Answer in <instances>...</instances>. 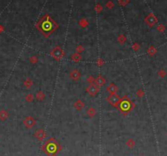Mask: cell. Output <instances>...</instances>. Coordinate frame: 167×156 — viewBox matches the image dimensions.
Instances as JSON below:
<instances>
[{
	"mask_svg": "<svg viewBox=\"0 0 167 156\" xmlns=\"http://www.w3.org/2000/svg\"><path fill=\"white\" fill-rule=\"evenodd\" d=\"M37 27L40 29V31L46 37H47L57 28V25L51 18H49L48 16H46L42 20H41V21L39 23Z\"/></svg>",
	"mask_w": 167,
	"mask_h": 156,
	"instance_id": "cell-1",
	"label": "cell"
},
{
	"mask_svg": "<svg viewBox=\"0 0 167 156\" xmlns=\"http://www.w3.org/2000/svg\"><path fill=\"white\" fill-rule=\"evenodd\" d=\"M119 107L120 110H121L122 112H130L131 109L133 108V104L131 103V101L126 97H125L124 99H122V101H120L119 102Z\"/></svg>",
	"mask_w": 167,
	"mask_h": 156,
	"instance_id": "cell-2",
	"label": "cell"
},
{
	"mask_svg": "<svg viewBox=\"0 0 167 156\" xmlns=\"http://www.w3.org/2000/svg\"><path fill=\"white\" fill-rule=\"evenodd\" d=\"M51 55L55 59V60H60V59H62L64 57V52L60 47H55V48L52 49Z\"/></svg>",
	"mask_w": 167,
	"mask_h": 156,
	"instance_id": "cell-3",
	"label": "cell"
},
{
	"mask_svg": "<svg viewBox=\"0 0 167 156\" xmlns=\"http://www.w3.org/2000/svg\"><path fill=\"white\" fill-rule=\"evenodd\" d=\"M120 101H121V98L119 97L118 95L117 94H110L108 97V101L113 106H118Z\"/></svg>",
	"mask_w": 167,
	"mask_h": 156,
	"instance_id": "cell-4",
	"label": "cell"
},
{
	"mask_svg": "<svg viewBox=\"0 0 167 156\" xmlns=\"http://www.w3.org/2000/svg\"><path fill=\"white\" fill-rule=\"evenodd\" d=\"M86 92L90 94V96H95L99 92V87L95 84H90L88 87L86 88Z\"/></svg>",
	"mask_w": 167,
	"mask_h": 156,
	"instance_id": "cell-5",
	"label": "cell"
},
{
	"mask_svg": "<svg viewBox=\"0 0 167 156\" xmlns=\"http://www.w3.org/2000/svg\"><path fill=\"white\" fill-rule=\"evenodd\" d=\"M69 76L73 80H78L81 77V74L78 70H73L72 71L70 72Z\"/></svg>",
	"mask_w": 167,
	"mask_h": 156,
	"instance_id": "cell-6",
	"label": "cell"
},
{
	"mask_svg": "<svg viewBox=\"0 0 167 156\" xmlns=\"http://www.w3.org/2000/svg\"><path fill=\"white\" fill-rule=\"evenodd\" d=\"M24 123H25V125L27 128H32L33 126H34L35 121H34V119L32 117H27L24 120Z\"/></svg>",
	"mask_w": 167,
	"mask_h": 156,
	"instance_id": "cell-7",
	"label": "cell"
},
{
	"mask_svg": "<svg viewBox=\"0 0 167 156\" xmlns=\"http://www.w3.org/2000/svg\"><path fill=\"white\" fill-rule=\"evenodd\" d=\"M95 84L97 85L98 87L103 86V85H104L105 82H106V81H105V78L104 77H102L101 75L98 76V77L95 79Z\"/></svg>",
	"mask_w": 167,
	"mask_h": 156,
	"instance_id": "cell-8",
	"label": "cell"
},
{
	"mask_svg": "<svg viewBox=\"0 0 167 156\" xmlns=\"http://www.w3.org/2000/svg\"><path fill=\"white\" fill-rule=\"evenodd\" d=\"M118 90V87H117L116 85L113 84V83L110 84L109 86H108V87H107L108 92H109L110 94H115V93H117Z\"/></svg>",
	"mask_w": 167,
	"mask_h": 156,
	"instance_id": "cell-9",
	"label": "cell"
},
{
	"mask_svg": "<svg viewBox=\"0 0 167 156\" xmlns=\"http://www.w3.org/2000/svg\"><path fill=\"white\" fill-rule=\"evenodd\" d=\"M74 106H75L76 109H77V110H81L84 107V103L82 101H80V100H78V101H77L75 102Z\"/></svg>",
	"mask_w": 167,
	"mask_h": 156,
	"instance_id": "cell-10",
	"label": "cell"
},
{
	"mask_svg": "<svg viewBox=\"0 0 167 156\" xmlns=\"http://www.w3.org/2000/svg\"><path fill=\"white\" fill-rule=\"evenodd\" d=\"M157 52V49L154 48L153 46H151L150 48L148 49V53L150 56H154Z\"/></svg>",
	"mask_w": 167,
	"mask_h": 156,
	"instance_id": "cell-11",
	"label": "cell"
},
{
	"mask_svg": "<svg viewBox=\"0 0 167 156\" xmlns=\"http://www.w3.org/2000/svg\"><path fill=\"white\" fill-rule=\"evenodd\" d=\"M95 114H96L95 109H94V108H90V109H88V110H87V114H88V115H89L90 117L95 116Z\"/></svg>",
	"mask_w": 167,
	"mask_h": 156,
	"instance_id": "cell-12",
	"label": "cell"
},
{
	"mask_svg": "<svg viewBox=\"0 0 167 156\" xmlns=\"http://www.w3.org/2000/svg\"><path fill=\"white\" fill-rule=\"evenodd\" d=\"M7 118V113L5 110H0V119L5 120Z\"/></svg>",
	"mask_w": 167,
	"mask_h": 156,
	"instance_id": "cell-13",
	"label": "cell"
},
{
	"mask_svg": "<svg viewBox=\"0 0 167 156\" xmlns=\"http://www.w3.org/2000/svg\"><path fill=\"white\" fill-rule=\"evenodd\" d=\"M45 136V133L43 132L42 130H39V132H36V137L37 138H39V139H42L43 137Z\"/></svg>",
	"mask_w": 167,
	"mask_h": 156,
	"instance_id": "cell-14",
	"label": "cell"
},
{
	"mask_svg": "<svg viewBox=\"0 0 167 156\" xmlns=\"http://www.w3.org/2000/svg\"><path fill=\"white\" fill-rule=\"evenodd\" d=\"M72 60L74 61H79L81 60V56L78 53H75L72 56Z\"/></svg>",
	"mask_w": 167,
	"mask_h": 156,
	"instance_id": "cell-15",
	"label": "cell"
},
{
	"mask_svg": "<svg viewBox=\"0 0 167 156\" xmlns=\"http://www.w3.org/2000/svg\"><path fill=\"white\" fill-rule=\"evenodd\" d=\"M44 97H45V95H44V94H43L42 92H37V94H36V98H37V99H39V100H42V99H44Z\"/></svg>",
	"mask_w": 167,
	"mask_h": 156,
	"instance_id": "cell-16",
	"label": "cell"
},
{
	"mask_svg": "<svg viewBox=\"0 0 167 156\" xmlns=\"http://www.w3.org/2000/svg\"><path fill=\"white\" fill-rule=\"evenodd\" d=\"M24 84L25 85V87H31V86H32V82L30 80V79H27V80H26V81H25Z\"/></svg>",
	"mask_w": 167,
	"mask_h": 156,
	"instance_id": "cell-17",
	"label": "cell"
},
{
	"mask_svg": "<svg viewBox=\"0 0 167 156\" xmlns=\"http://www.w3.org/2000/svg\"><path fill=\"white\" fill-rule=\"evenodd\" d=\"M166 70H160V72H159V75L161 76L162 78H163V77H165L166 76Z\"/></svg>",
	"mask_w": 167,
	"mask_h": 156,
	"instance_id": "cell-18",
	"label": "cell"
},
{
	"mask_svg": "<svg viewBox=\"0 0 167 156\" xmlns=\"http://www.w3.org/2000/svg\"><path fill=\"white\" fill-rule=\"evenodd\" d=\"M27 100H28V101H32V100H33V95H32V94L28 95L27 96Z\"/></svg>",
	"mask_w": 167,
	"mask_h": 156,
	"instance_id": "cell-19",
	"label": "cell"
}]
</instances>
